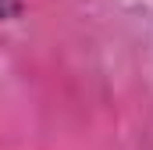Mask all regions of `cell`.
<instances>
[{
	"instance_id": "obj_1",
	"label": "cell",
	"mask_w": 153,
	"mask_h": 150,
	"mask_svg": "<svg viewBox=\"0 0 153 150\" xmlns=\"http://www.w3.org/2000/svg\"><path fill=\"white\" fill-rule=\"evenodd\" d=\"M14 11H18V0H0V18H7Z\"/></svg>"
}]
</instances>
